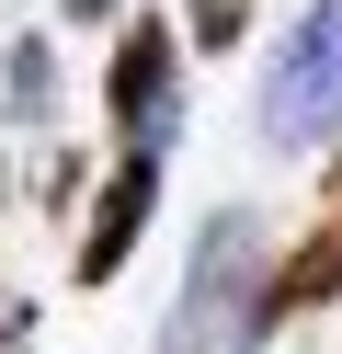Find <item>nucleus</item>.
Here are the masks:
<instances>
[{
  "label": "nucleus",
  "instance_id": "obj_1",
  "mask_svg": "<svg viewBox=\"0 0 342 354\" xmlns=\"http://www.w3.org/2000/svg\"><path fill=\"white\" fill-rule=\"evenodd\" d=\"M160 354H263V229L240 206L205 217L194 263H182V308L160 331Z\"/></svg>",
  "mask_w": 342,
  "mask_h": 354
},
{
  "label": "nucleus",
  "instance_id": "obj_2",
  "mask_svg": "<svg viewBox=\"0 0 342 354\" xmlns=\"http://www.w3.org/2000/svg\"><path fill=\"white\" fill-rule=\"evenodd\" d=\"M263 138L274 149H331L342 138V0H308L285 46L263 57Z\"/></svg>",
  "mask_w": 342,
  "mask_h": 354
},
{
  "label": "nucleus",
  "instance_id": "obj_3",
  "mask_svg": "<svg viewBox=\"0 0 342 354\" xmlns=\"http://www.w3.org/2000/svg\"><path fill=\"white\" fill-rule=\"evenodd\" d=\"M103 115H114V149H171V126H182V24H126L114 35Z\"/></svg>",
  "mask_w": 342,
  "mask_h": 354
},
{
  "label": "nucleus",
  "instance_id": "obj_4",
  "mask_svg": "<svg viewBox=\"0 0 342 354\" xmlns=\"http://www.w3.org/2000/svg\"><path fill=\"white\" fill-rule=\"evenodd\" d=\"M331 297H342V149H331V171H319V206H308V229H296V252L263 263V331L308 320V308H331Z\"/></svg>",
  "mask_w": 342,
  "mask_h": 354
},
{
  "label": "nucleus",
  "instance_id": "obj_5",
  "mask_svg": "<svg viewBox=\"0 0 342 354\" xmlns=\"http://www.w3.org/2000/svg\"><path fill=\"white\" fill-rule=\"evenodd\" d=\"M149 206H160V149H126V160L103 171V194H91V217H80L68 274H80V286H114V274H126V252L149 240Z\"/></svg>",
  "mask_w": 342,
  "mask_h": 354
},
{
  "label": "nucleus",
  "instance_id": "obj_6",
  "mask_svg": "<svg viewBox=\"0 0 342 354\" xmlns=\"http://www.w3.org/2000/svg\"><path fill=\"white\" fill-rule=\"evenodd\" d=\"M182 35H194L205 57H217V46H240V35H251V0H182Z\"/></svg>",
  "mask_w": 342,
  "mask_h": 354
},
{
  "label": "nucleus",
  "instance_id": "obj_7",
  "mask_svg": "<svg viewBox=\"0 0 342 354\" xmlns=\"http://www.w3.org/2000/svg\"><path fill=\"white\" fill-rule=\"evenodd\" d=\"M46 92H57V57L23 35V46H12V103H23V115H46Z\"/></svg>",
  "mask_w": 342,
  "mask_h": 354
},
{
  "label": "nucleus",
  "instance_id": "obj_8",
  "mask_svg": "<svg viewBox=\"0 0 342 354\" xmlns=\"http://www.w3.org/2000/svg\"><path fill=\"white\" fill-rule=\"evenodd\" d=\"M57 12H68V24H114V0H57Z\"/></svg>",
  "mask_w": 342,
  "mask_h": 354
}]
</instances>
